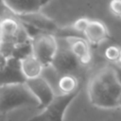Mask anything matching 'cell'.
Listing matches in <instances>:
<instances>
[{
  "instance_id": "obj_1",
  "label": "cell",
  "mask_w": 121,
  "mask_h": 121,
  "mask_svg": "<svg viewBox=\"0 0 121 121\" xmlns=\"http://www.w3.org/2000/svg\"><path fill=\"white\" fill-rule=\"evenodd\" d=\"M121 85L118 83L112 67L97 72L88 85V96L91 104L103 109L118 107Z\"/></svg>"
},
{
  "instance_id": "obj_2",
  "label": "cell",
  "mask_w": 121,
  "mask_h": 121,
  "mask_svg": "<svg viewBox=\"0 0 121 121\" xmlns=\"http://www.w3.org/2000/svg\"><path fill=\"white\" fill-rule=\"evenodd\" d=\"M22 107H35L37 109L39 107L38 100L32 95L26 84L22 82L1 86L0 116L11 110Z\"/></svg>"
},
{
  "instance_id": "obj_3",
  "label": "cell",
  "mask_w": 121,
  "mask_h": 121,
  "mask_svg": "<svg viewBox=\"0 0 121 121\" xmlns=\"http://www.w3.org/2000/svg\"><path fill=\"white\" fill-rule=\"evenodd\" d=\"M79 91L69 95H56L52 101L28 121H63L64 113Z\"/></svg>"
},
{
  "instance_id": "obj_4",
  "label": "cell",
  "mask_w": 121,
  "mask_h": 121,
  "mask_svg": "<svg viewBox=\"0 0 121 121\" xmlns=\"http://www.w3.org/2000/svg\"><path fill=\"white\" fill-rule=\"evenodd\" d=\"M31 52L43 67L51 65L58 49V39L49 33H40L30 40Z\"/></svg>"
},
{
  "instance_id": "obj_5",
  "label": "cell",
  "mask_w": 121,
  "mask_h": 121,
  "mask_svg": "<svg viewBox=\"0 0 121 121\" xmlns=\"http://www.w3.org/2000/svg\"><path fill=\"white\" fill-rule=\"evenodd\" d=\"M79 62L71 53L66 43L65 45H60L58 42V49L50 65L56 74L59 77L70 74L75 75L74 73L79 68Z\"/></svg>"
},
{
  "instance_id": "obj_6",
  "label": "cell",
  "mask_w": 121,
  "mask_h": 121,
  "mask_svg": "<svg viewBox=\"0 0 121 121\" xmlns=\"http://www.w3.org/2000/svg\"><path fill=\"white\" fill-rule=\"evenodd\" d=\"M25 83L32 93V95L36 97L39 102L38 110L39 112L45 108L56 95L55 91L50 86V84L42 77H39L34 79L26 80Z\"/></svg>"
},
{
  "instance_id": "obj_7",
  "label": "cell",
  "mask_w": 121,
  "mask_h": 121,
  "mask_svg": "<svg viewBox=\"0 0 121 121\" xmlns=\"http://www.w3.org/2000/svg\"><path fill=\"white\" fill-rule=\"evenodd\" d=\"M15 17L21 23L26 24L43 33H49L55 35V33H57L60 29L58 24L53 18L43 14L41 11L26 15L15 16Z\"/></svg>"
},
{
  "instance_id": "obj_8",
  "label": "cell",
  "mask_w": 121,
  "mask_h": 121,
  "mask_svg": "<svg viewBox=\"0 0 121 121\" xmlns=\"http://www.w3.org/2000/svg\"><path fill=\"white\" fill-rule=\"evenodd\" d=\"M68 46L71 53L79 62V64L86 65L92 60L91 45L81 36H69L62 38Z\"/></svg>"
},
{
  "instance_id": "obj_9",
  "label": "cell",
  "mask_w": 121,
  "mask_h": 121,
  "mask_svg": "<svg viewBox=\"0 0 121 121\" xmlns=\"http://www.w3.org/2000/svg\"><path fill=\"white\" fill-rule=\"evenodd\" d=\"M6 8L14 15L21 16L40 12L48 1L42 0H5L3 1Z\"/></svg>"
},
{
  "instance_id": "obj_10",
  "label": "cell",
  "mask_w": 121,
  "mask_h": 121,
  "mask_svg": "<svg viewBox=\"0 0 121 121\" xmlns=\"http://www.w3.org/2000/svg\"><path fill=\"white\" fill-rule=\"evenodd\" d=\"M83 38L89 43L90 45H98L108 40L109 31L103 22L91 20L83 33Z\"/></svg>"
},
{
  "instance_id": "obj_11",
  "label": "cell",
  "mask_w": 121,
  "mask_h": 121,
  "mask_svg": "<svg viewBox=\"0 0 121 121\" xmlns=\"http://www.w3.org/2000/svg\"><path fill=\"white\" fill-rule=\"evenodd\" d=\"M19 67L25 80L34 79L41 77L43 70V66L32 53L19 60Z\"/></svg>"
},
{
  "instance_id": "obj_12",
  "label": "cell",
  "mask_w": 121,
  "mask_h": 121,
  "mask_svg": "<svg viewBox=\"0 0 121 121\" xmlns=\"http://www.w3.org/2000/svg\"><path fill=\"white\" fill-rule=\"evenodd\" d=\"M57 95H69L79 91V80L76 75L60 76L56 85Z\"/></svg>"
},
{
  "instance_id": "obj_13",
  "label": "cell",
  "mask_w": 121,
  "mask_h": 121,
  "mask_svg": "<svg viewBox=\"0 0 121 121\" xmlns=\"http://www.w3.org/2000/svg\"><path fill=\"white\" fill-rule=\"evenodd\" d=\"M37 112L39 111L35 107H22L11 110L2 116L4 121H28Z\"/></svg>"
},
{
  "instance_id": "obj_14",
  "label": "cell",
  "mask_w": 121,
  "mask_h": 121,
  "mask_svg": "<svg viewBox=\"0 0 121 121\" xmlns=\"http://www.w3.org/2000/svg\"><path fill=\"white\" fill-rule=\"evenodd\" d=\"M90 19L89 18H86V17H81V18H78L77 19L73 24L72 26H70L71 29L73 30V32L77 35L78 34V36H80V35H83L85 29L87 28L89 23H90Z\"/></svg>"
},
{
  "instance_id": "obj_15",
  "label": "cell",
  "mask_w": 121,
  "mask_h": 121,
  "mask_svg": "<svg viewBox=\"0 0 121 121\" xmlns=\"http://www.w3.org/2000/svg\"><path fill=\"white\" fill-rule=\"evenodd\" d=\"M119 53H120V47L117 45H109L108 47H106V49L104 50V56L105 58L112 62H117L118 57H119Z\"/></svg>"
},
{
  "instance_id": "obj_16",
  "label": "cell",
  "mask_w": 121,
  "mask_h": 121,
  "mask_svg": "<svg viewBox=\"0 0 121 121\" xmlns=\"http://www.w3.org/2000/svg\"><path fill=\"white\" fill-rule=\"evenodd\" d=\"M109 9L112 15L121 17V0H112L109 4Z\"/></svg>"
},
{
  "instance_id": "obj_17",
  "label": "cell",
  "mask_w": 121,
  "mask_h": 121,
  "mask_svg": "<svg viewBox=\"0 0 121 121\" xmlns=\"http://www.w3.org/2000/svg\"><path fill=\"white\" fill-rule=\"evenodd\" d=\"M112 68L114 72V75H115V78H116L118 83L121 85V66L118 64H114Z\"/></svg>"
},
{
  "instance_id": "obj_18",
  "label": "cell",
  "mask_w": 121,
  "mask_h": 121,
  "mask_svg": "<svg viewBox=\"0 0 121 121\" xmlns=\"http://www.w3.org/2000/svg\"><path fill=\"white\" fill-rule=\"evenodd\" d=\"M116 64H118V65L121 66V48H120V53H119V57H118V60H117Z\"/></svg>"
},
{
  "instance_id": "obj_19",
  "label": "cell",
  "mask_w": 121,
  "mask_h": 121,
  "mask_svg": "<svg viewBox=\"0 0 121 121\" xmlns=\"http://www.w3.org/2000/svg\"><path fill=\"white\" fill-rule=\"evenodd\" d=\"M118 107H121V93H120L119 98H118Z\"/></svg>"
},
{
  "instance_id": "obj_20",
  "label": "cell",
  "mask_w": 121,
  "mask_h": 121,
  "mask_svg": "<svg viewBox=\"0 0 121 121\" xmlns=\"http://www.w3.org/2000/svg\"><path fill=\"white\" fill-rule=\"evenodd\" d=\"M0 121H4V119H3V116H0Z\"/></svg>"
},
{
  "instance_id": "obj_21",
  "label": "cell",
  "mask_w": 121,
  "mask_h": 121,
  "mask_svg": "<svg viewBox=\"0 0 121 121\" xmlns=\"http://www.w3.org/2000/svg\"><path fill=\"white\" fill-rule=\"evenodd\" d=\"M0 88H1V86H0Z\"/></svg>"
}]
</instances>
